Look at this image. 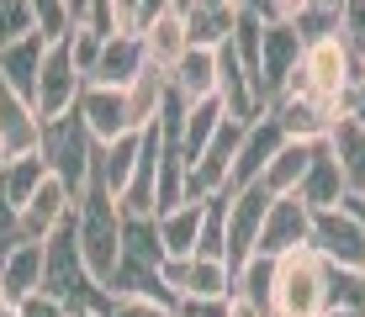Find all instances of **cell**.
I'll use <instances>...</instances> for the list:
<instances>
[{
	"mask_svg": "<svg viewBox=\"0 0 365 317\" xmlns=\"http://www.w3.org/2000/svg\"><path fill=\"white\" fill-rule=\"evenodd\" d=\"M74 244H80L85 275L106 291L111 275H117V264H122V212H117V201H111V190L96 180V170H91V180H85V190L74 196Z\"/></svg>",
	"mask_w": 365,
	"mask_h": 317,
	"instance_id": "6da1fadb",
	"label": "cell"
},
{
	"mask_svg": "<svg viewBox=\"0 0 365 317\" xmlns=\"http://www.w3.org/2000/svg\"><path fill=\"white\" fill-rule=\"evenodd\" d=\"M360 80V63L344 53V43L329 37V43H312L302 48V63L292 69V80H286V95L292 100H307L318 117L339 122L344 117V100H349V85Z\"/></svg>",
	"mask_w": 365,
	"mask_h": 317,
	"instance_id": "7a4b0ae2",
	"label": "cell"
},
{
	"mask_svg": "<svg viewBox=\"0 0 365 317\" xmlns=\"http://www.w3.org/2000/svg\"><path fill=\"white\" fill-rule=\"evenodd\" d=\"M270 317H329V264L318 259L312 249H297L286 259H275L270 275Z\"/></svg>",
	"mask_w": 365,
	"mask_h": 317,
	"instance_id": "3957f363",
	"label": "cell"
},
{
	"mask_svg": "<svg viewBox=\"0 0 365 317\" xmlns=\"http://www.w3.org/2000/svg\"><path fill=\"white\" fill-rule=\"evenodd\" d=\"M37 159L48 164V175H53L69 196H80L85 180H91V164H96V143H91V132H85V122L69 111V117H58V122L43 127Z\"/></svg>",
	"mask_w": 365,
	"mask_h": 317,
	"instance_id": "277c9868",
	"label": "cell"
},
{
	"mask_svg": "<svg viewBox=\"0 0 365 317\" xmlns=\"http://www.w3.org/2000/svg\"><path fill=\"white\" fill-rule=\"evenodd\" d=\"M307 249L318 254L329 270H365V227L349 217L344 207H334V212H312V238H307Z\"/></svg>",
	"mask_w": 365,
	"mask_h": 317,
	"instance_id": "5b68a950",
	"label": "cell"
},
{
	"mask_svg": "<svg viewBox=\"0 0 365 317\" xmlns=\"http://www.w3.org/2000/svg\"><path fill=\"white\" fill-rule=\"evenodd\" d=\"M80 90H85V80H80V69H74L69 48H48V53H43V69H37V90H32L37 122L48 127V122L69 117V111L80 106Z\"/></svg>",
	"mask_w": 365,
	"mask_h": 317,
	"instance_id": "8992f818",
	"label": "cell"
},
{
	"mask_svg": "<svg viewBox=\"0 0 365 317\" xmlns=\"http://www.w3.org/2000/svg\"><path fill=\"white\" fill-rule=\"evenodd\" d=\"M312 238V212L302 207L297 196H270V212L259 222V238H255V259H286V254L307 249Z\"/></svg>",
	"mask_w": 365,
	"mask_h": 317,
	"instance_id": "52a82bcc",
	"label": "cell"
},
{
	"mask_svg": "<svg viewBox=\"0 0 365 317\" xmlns=\"http://www.w3.org/2000/svg\"><path fill=\"white\" fill-rule=\"evenodd\" d=\"M265 212H270V196L259 185L228 190V270H244L255 259V238H259Z\"/></svg>",
	"mask_w": 365,
	"mask_h": 317,
	"instance_id": "ba28073f",
	"label": "cell"
},
{
	"mask_svg": "<svg viewBox=\"0 0 365 317\" xmlns=\"http://www.w3.org/2000/svg\"><path fill=\"white\" fill-rule=\"evenodd\" d=\"M74 117L85 122V132H91L96 148L117 143V137H138V132H128V100H122V90L85 85V90H80V106H74Z\"/></svg>",
	"mask_w": 365,
	"mask_h": 317,
	"instance_id": "9c48e42d",
	"label": "cell"
},
{
	"mask_svg": "<svg viewBox=\"0 0 365 317\" xmlns=\"http://www.w3.org/2000/svg\"><path fill=\"white\" fill-rule=\"evenodd\" d=\"M37 143H43V122H37L32 100H21L6 80H0V154L27 159V154H37Z\"/></svg>",
	"mask_w": 365,
	"mask_h": 317,
	"instance_id": "30bf717a",
	"label": "cell"
},
{
	"mask_svg": "<svg viewBox=\"0 0 365 317\" xmlns=\"http://www.w3.org/2000/svg\"><path fill=\"white\" fill-rule=\"evenodd\" d=\"M180 11H185V43H191L196 53H217V48H228L238 0H185Z\"/></svg>",
	"mask_w": 365,
	"mask_h": 317,
	"instance_id": "8fae6325",
	"label": "cell"
},
{
	"mask_svg": "<svg viewBox=\"0 0 365 317\" xmlns=\"http://www.w3.org/2000/svg\"><path fill=\"white\" fill-rule=\"evenodd\" d=\"M69 217H74V196L48 175V180L32 190V201L21 207V238H27V244H43V238H53Z\"/></svg>",
	"mask_w": 365,
	"mask_h": 317,
	"instance_id": "7c38bea8",
	"label": "cell"
},
{
	"mask_svg": "<svg viewBox=\"0 0 365 317\" xmlns=\"http://www.w3.org/2000/svg\"><path fill=\"white\" fill-rule=\"evenodd\" d=\"M286 143V132L275 127L270 117H259L255 127H244V143H238V159H233V175H228V190H249L259 185L265 164L275 159V148Z\"/></svg>",
	"mask_w": 365,
	"mask_h": 317,
	"instance_id": "4fadbf2b",
	"label": "cell"
},
{
	"mask_svg": "<svg viewBox=\"0 0 365 317\" xmlns=\"http://www.w3.org/2000/svg\"><path fill=\"white\" fill-rule=\"evenodd\" d=\"M185 53H191V43H185V11L165 0V6H159V16H154V27L143 32V58H148V69L170 74Z\"/></svg>",
	"mask_w": 365,
	"mask_h": 317,
	"instance_id": "5bb4252c",
	"label": "cell"
},
{
	"mask_svg": "<svg viewBox=\"0 0 365 317\" xmlns=\"http://www.w3.org/2000/svg\"><path fill=\"white\" fill-rule=\"evenodd\" d=\"M165 80H170V100L180 111L185 106H201V100L217 95V53H196V48H191V53L165 74Z\"/></svg>",
	"mask_w": 365,
	"mask_h": 317,
	"instance_id": "9a60e30c",
	"label": "cell"
},
{
	"mask_svg": "<svg viewBox=\"0 0 365 317\" xmlns=\"http://www.w3.org/2000/svg\"><path fill=\"white\" fill-rule=\"evenodd\" d=\"M143 69H148L143 43H138V37H111V43L101 48V58H96V69H91V80H85V85H101V90H128Z\"/></svg>",
	"mask_w": 365,
	"mask_h": 317,
	"instance_id": "2e32d148",
	"label": "cell"
},
{
	"mask_svg": "<svg viewBox=\"0 0 365 317\" xmlns=\"http://www.w3.org/2000/svg\"><path fill=\"white\" fill-rule=\"evenodd\" d=\"M122 100H128V132H154L159 117H165V106H170V80L159 69H143L138 80L122 90Z\"/></svg>",
	"mask_w": 365,
	"mask_h": 317,
	"instance_id": "e0dca14e",
	"label": "cell"
},
{
	"mask_svg": "<svg viewBox=\"0 0 365 317\" xmlns=\"http://www.w3.org/2000/svg\"><path fill=\"white\" fill-rule=\"evenodd\" d=\"M297 201L307 212H334V207H344V180H339V164L329 154V143H318L312 148V164H307V175H302V185H297Z\"/></svg>",
	"mask_w": 365,
	"mask_h": 317,
	"instance_id": "ac0fdd59",
	"label": "cell"
},
{
	"mask_svg": "<svg viewBox=\"0 0 365 317\" xmlns=\"http://www.w3.org/2000/svg\"><path fill=\"white\" fill-rule=\"evenodd\" d=\"M323 143H329V154H334V164H339L344 196H365V127L349 122V117H339L334 132L323 137Z\"/></svg>",
	"mask_w": 365,
	"mask_h": 317,
	"instance_id": "d6986e66",
	"label": "cell"
},
{
	"mask_svg": "<svg viewBox=\"0 0 365 317\" xmlns=\"http://www.w3.org/2000/svg\"><path fill=\"white\" fill-rule=\"evenodd\" d=\"M228 122L222 117V100L212 95V100H201V106H185L180 111V132H175V148H180V164L191 170V164L201 159V148L212 143V132Z\"/></svg>",
	"mask_w": 365,
	"mask_h": 317,
	"instance_id": "ffe728a7",
	"label": "cell"
},
{
	"mask_svg": "<svg viewBox=\"0 0 365 317\" xmlns=\"http://www.w3.org/2000/svg\"><path fill=\"white\" fill-rule=\"evenodd\" d=\"M201 212H207V201H180L175 212L154 217L159 222V249H165V259H191V254H196Z\"/></svg>",
	"mask_w": 365,
	"mask_h": 317,
	"instance_id": "44dd1931",
	"label": "cell"
},
{
	"mask_svg": "<svg viewBox=\"0 0 365 317\" xmlns=\"http://www.w3.org/2000/svg\"><path fill=\"white\" fill-rule=\"evenodd\" d=\"M312 148L318 143H292V137H286V143L275 148V159L265 164V175H259V190H265V196H297L302 175H307V164H312Z\"/></svg>",
	"mask_w": 365,
	"mask_h": 317,
	"instance_id": "7402d4cb",
	"label": "cell"
},
{
	"mask_svg": "<svg viewBox=\"0 0 365 317\" xmlns=\"http://www.w3.org/2000/svg\"><path fill=\"white\" fill-rule=\"evenodd\" d=\"M37 291H43V244H21L6 264H0V296L21 307V301L37 296Z\"/></svg>",
	"mask_w": 365,
	"mask_h": 317,
	"instance_id": "603a6c76",
	"label": "cell"
},
{
	"mask_svg": "<svg viewBox=\"0 0 365 317\" xmlns=\"http://www.w3.org/2000/svg\"><path fill=\"white\" fill-rule=\"evenodd\" d=\"M43 37H21L16 48H6V53H0V80L11 85V90H16L21 100H32V90H37V69H43Z\"/></svg>",
	"mask_w": 365,
	"mask_h": 317,
	"instance_id": "cb8c5ba5",
	"label": "cell"
},
{
	"mask_svg": "<svg viewBox=\"0 0 365 317\" xmlns=\"http://www.w3.org/2000/svg\"><path fill=\"white\" fill-rule=\"evenodd\" d=\"M138 154H143V137H117V143H106V148H96V180L111 190V201L128 190V180H133V164H138Z\"/></svg>",
	"mask_w": 365,
	"mask_h": 317,
	"instance_id": "d4e9b609",
	"label": "cell"
},
{
	"mask_svg": "<svg viewBox=\"0 0 365 317\" xmlns=\"http://www.w3.org/2000/svg\"><path fill=\"white\" fill-rule=\"evenodd\" d=\"M339 11L344 6H334V0H292V32L302 37V48L339 37Z\"/></svg>",
	"mask_w": 365,
	"mask_h": 317,
	"instance_id": "484cf974",
	"label": "cell"
},
{
	"mask_svg": "<svg viewBox=\"0 0 365 317\" xmlns=\"http://www.w3.org/2000/svg\"><path fill=\"white\" fill-rule=\"evenodd\" d=\"M191 259L228 264V190L207 196V212H201V233H196V254H191Z\"/></svg>",
	"mask_w": 365,
	"mask_h": 317,
	"instance_id": "4316f807",
	"label": "cell"
},
{
	"mask_svg": "<svg viewBox=\"0 0 365 317\" xmlns=\"http://www.w3.org/2000/svg\"><path fill=\"white\" fill-rule=\"evenodd\" d=\"M43 180H48V164L37 159V154H27V159H6V164H0V196H6L16 212L32 201V190L43 185Z\"/></svg>",
	"mask_w": 365,
	"mask_h": 317,
	"instance_id": "83f0119b",
	"label": "cell"
},
{
	"mask_svg": "<svg viewBox=\"0 0 365 317\" xmlns=\"http://www.w3.org/2000/svg\"><path fill=\"white\" fill-rule=\"evenodd\" d=\"M122 259L143 264V270H159L165 249H159V222L154 217H122Z\"/></svg>",
	"mask_w": 365,
	"mask_h": 317,
	"instance_id": "f1b7e54d",
	"label": "cell"
},
{
	"mask_svg": "<svg viewBox=\"0 0 365 317\" xmlns=\"http://www.w3.org/2000/svg\"><path fill=\"white\" fill-rule=\"evenodd\" d=\"M74 27H80V6L74 0H37V37H43V48H64Z\"/></svg>",
	"mask_w": 365,
	"mask_h": 317,
	"instance_id": "f546056e",
	"label": "cell"
},
{
	"mask_svg": "<svg viewBox=\"0 0 365 317\" xmlns=\"http://www.w3.org/2000/svg\"><path fill=\"white\" fill-rule=\"evenodd\" d=\"M37 32V6L32 0H0V53L16 48L21 37Z\"/></svg>",
	"mask_w": 365,
	"mask_h": 317,
	"instance_id": "4dcf8cb0",
	"label": "cell"
},
{
	"mask_svg": "<svg viewBox=\"0 0 365 317\" xmlns=\"http://www.w3.org/2000/svg\"><path fill=\"white\" fill-rule=\"evenodd\" d=\"M270 275H275L270 259H249L244 270H233V296L255 301V307H270Z\"/></svg>",
	"mask_w": 365,
	"mask_h": 317,
	"instance_id": "1f68e13d",
	"label": "cell"
},
{
	"mask_svg": "<svg viewBox=\"0 0 365 317\" xmlns=\"http://www.w3.org/2000/svg\"><path fill=\"white\" fill-rule=\"evenodd\" d=\"M339 43H344V53L355 63H365V0H349L339 11Z\"/></svg>",
	"mask_w": 365,
	"mask_h": 317,
	"instance_id": "d6a6232c",
	"label": "cell"
},
{
	"mask_svg": "<svg viewBox=\"0 0 365 317\" xmlns=\"http://www.w3.org/2000/svg\"><path fill=\"white\" fill-rule=\"evenodd\" d=\"M106 317H175V307H165V301H148V296H111Z\"/></svg>",
	"mask_w": 365,
	"mask_h": 317,
	"instance_id": "836d02e7",
	"label": "cell"
},
{
	"mask_svg": "<svg viewBox=\"0 0 365 317\" xmlns=\"http://www.w3.org/2000/svg\"><path fill=\"white\" fill-rule=\"evenodd\" d=\"M21 244H27V238H21V212L11 207L6 196H0V264H6Z\"/></svg>",
	"mask_w": 365,
	"mask_h": 317,
	"instance_id": "e575fe53",
	"label": "cell"
},
{
	"mask_svg": "<svg viewBox=\"0 0 365 317\" xmlns=\"http://www.w3.org/2000/svg\"><path fill=\"white\" fill-rule=\"evenodd\" d=\"M228 301H175V317H228Z\"/></svg>",
	"mask_w": 365,
	"mask_h": 317,
	"instance_id": "d590c367",
	"label": "cell"
},
{
	"mask_svg": "<svg viewBox=\"0 0 365 317\" xmlns=\"http://www.w3.org/2000/svg\"><path fill=\"white\" fill-rule=\"evenodd\" d=\"M21 317H74V312L58 307L53 296H27V301H21Z\"/></svg>",
	"mask_w": 365,
	"mask_h": 317,
	"instance_id": "8d00e7d4",
	"label": "cell"
},
{
	"mask_svg": "<svg viewBox=\"0 0 365 317\" xmlns=\"http://www.w3.org/2000/svg\"><path fill=\"white\" fill-rule=\"evenodd\" d=\"M344 117L365 127V69H360V80L349 85V100H344Z\"/></svg>",
	"mask_w": 365,
	"mask_h": 317,
	"instance_id": "74e56055",
	"label": "cell"
},
{
	"mask_svg": "<svg viewBox=\"0 0 365 317\" xmlns=\"http://www.w3.org/2000/svg\"><path fill=\"white\" fill-rule=\"evenodd\" d=\"M228 317H270V312L255 307V301H238V296H233V301H228Z\"/></svg>",
	"mask_w": 365,
	"mask_h": 317,
	"instance_id": "f35d334b",
	"label": "cell"
},
{
	"mask_svg": "<svg viewBox=\"0 0 365 317\" xmlns=\"http://www.w3.org/2000/svg\"><path fill=\"white\" fill-rule=\"evenodd\" d=\"M344 212H349V217H355V222L365 227V196H344Z\"/></svg>",
	"mask_w": 365,
	"mask_h": 317,
	"instance_id": "ab89813d",
	"label": "cell"
},
{
	"mask_svg": "<svg viewBox=\"0 0 365 317\" xmlns=\"http://www.w3.org/2000/svg\"><path fill=\"white\" fill-rule=\"evenodd\" d=\"M0 317H21V307H16V301H6V296H0Z\"/></svg>",
	"mask_w": 365,
	"mask_h": 317,
	"instance_id": "60d3db41",
	"label": "cell"
},
{
	"mask_svg": "<svg viewBox=\"0 0 365 317\" xmlns=\"http://www.w3.org/2000/svg\"><path fill=\"white\" fill-rule=\"evenodd\" d=\"M355 281H360V301H365V270H355Z\"/></svg>",
	"mask_w": 365,
	"mask_h": 317,
	"instance_id": "b9f144b4",
	"label": "cell"
},
{
	"mask_svg": "<svg viewBox=\"0 0 365 317\" xmlns=\"http://www.w3.org/2000/svg\"><path fill=\"white\" fill-rule=\"evenodd\" d=\"M329 317H360V312H329Z\"/></svg>",
	"mask_w": 365,
	"mask_h": 317,
	"instance_id": "7bdbcfd3",
	"label": "cell"
},
{
	"mask_svg": "<svg viewBox=\"0 0 365 317\" xmlns=\"http://www.w3.org/2000/svg\"><path fill=\"white\" fill-rule=\"evenodd\" d=\"M74 317H101V312H74Z\"/></svg>",
	"mask_w": 365,
	"mask_h": 317,
	"instance_id": "ee69618b",
	"label": "cell"
},
{
	"mask_svg": "<svg viewBox=\"0 0 365 317\" xmlns=\"http://www.w3.org/2000/svg\"><path fill=\"white\" fill-rule=\"evenodd\" d=\"M0 164H6V154H0Z\"/></svg>",
	"mask_w": 365,
	"mask_h": 317,
	"instance_id": "f6af8a7d",
	"label": "cell"
},
{
	"mask_svg": "<svg viewBox=\"0 0 365 317\" xmlns=\"http://www.w3.org/2000/svg\"><path fill=\"white\" fill-rule=\"evenodd\" d=\"M360 69H365V63H360Z\"/></svg>",
	"mask_w": 365,
	"mask_h": 317,
	"instance_id": "bcb514c9",
	"label": "cell"
}]
</instances>
